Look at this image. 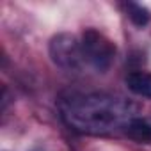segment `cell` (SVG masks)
<instances>
[{
  "mask_svg": "<svg viewBox=\"0 0 151 151\" xmlns=\"http://www.w3.org/2000/svg\"><path fill=\"white\" fill-rule=\"evenodd\" d=\"M124 9H126V14L130 18V22L139 27V29H144L149 22H151V13L149 9H146L144 6L140 4H135V2H128L124 4Z\"/></svg>",
  "mask_w": 151,
  "mask_h": 151,
  "instance_id": "cell-6",
  "label": "cell"
},
{
  "mask_svg": "<svg viewBox=\"0 0 151 151\" xmlns=\"http://www.w3.org/2000/svg\"><path fill=\"white\" fill-rule=\"evenodd\" d=\"M48 52L53 64L64 71H78L86 62L82 53V43L73 34L68 32H60L53 36L50 39Z\"/></svg>",
  "mask_w": 151,
  "mask_h": 151,
  "instance_id": "cell-3",
  "label": "cell"
},
{
  "mask_svg": "<svg viewBox=\"0 0 151 151\" xmlns=\"http://www.w3.org/2000/svg\"><path fill=\"white\" fill-rule=\"evenodd\" d=\"M59 114L64 124L82 135H112L126 130L139 116V105L112 93H66L59 98Z\"/></svg>",
  "mask_w": 151,
  "mask_h": 151,
  "instance_id": "cell-1",
  "label": "cell"
},
{
  "mask_svg": "<svg viewBox=\"0 0 151 151\" xmlns=\"http://www.w3.org/2000/svg\"><path fill=\"white\" fill-rule=\"evenodd\" d=\"M124 135L128 139L139 142V144H149L151 142V119L140 117V116L133 117L128 123V126L124 130Z\"/></svg>",
  "mask_w": 151,
  "mask_h": 151,
  "instance_id": "cell-5",
  "label": "cell"
},
{
  "mask_svg": "<svg viewBox=\"0 0 151 151\" xmlns=\"http://www.w3.org/2000/svg\"><path fill=\"white\" fill-rule=\"evenodd\" d=\"M124 82H126V87L133 94L151 100V73L149 71H142V69L130 71L126 75Z\"/></svg>",
  "mask_w": 151,
  "mask_h": 151,
  "instance_id": "cell-4",
  "label": "cell"
},
{
  "mask_svg": "<svg viewBox=\"0 0 151 151\" xmlns=\"http://www.w3.org/2000/svg\"><path fill=\"white\" fill-rule=\"evenodd\" d=\"M82 53H84V60L94 68L98 73H105L110 69L117 48L114 45V41H110L105 34H101L96 29H86L82 32Z\"/></svg>",
  "mask_w": 151,
  "mask_h": 151,
  "instance_id": "cell-2",
  "label": "cell"
}]
</instances>
